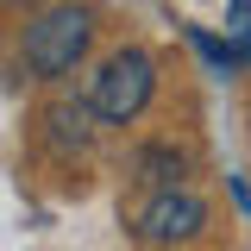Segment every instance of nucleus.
<instances>
[{
    "instance_id": "1",
    "label": "nucleus",
    "mask_w": 251,
    "mask_h": 251,
    "mask_svg": "<svg viewBox=\"0 0 251 251\" xmlns=\"http://www.w3.org/2000/svg\"><path fill=\"white\" fill-rule=\"evenodd\" d=\"M88 38H94V13L82 0H63V6L38 13L25 25V69L38 82H57V75H69V69L82 63Z\"/></svg>"
},
{
    "instance_id": "2",
    "label": "nucleus",
    "mask_w": 251,
    "mask_h": 251,
    "mask_svg": "<svg viewBox=\"0 0 251 251\" xmlns=\"http://www.w3.org/2000/svg\"><path fill=\"white\" fill-rule=\"evenodd\" d=\"M151 88H157V63L145 57V50H113V57L100 63L88 100H94V113H100V120L126 126V120H138V113H145Z\"/></svg>"
},
{
    "instance_id": "3",
    "label": "nucleus",
    "mask_w": 251,
    "mask_h": 251,
    "mask_svg": "<svg viewBox=\"0 0 251 251\" xmlns=\"http://www.w3.org/2000/svg\"><path fill=\"white\" fill-rule=\"evenodd\" d=\"M207 226V207L188 195V188H163V195H151L145 201V214H138V239L145 245H182V239H195Z\"/></svg>"
},
{
    "instance_id": "4",
    "label": "nucleus",
    "mask_w": 251,
    "mask_h": 251,
    "mask_svg": "<svg viewBox=\"0 0 251 251\" xmlns=\"http://www.w3.org/2000/svg\"><path fill=\"white\" fill-rule=\"evenodd\" d=\"M94 100H57L50 107V138H57V151H88L94 138Z\"/></svg>"
},
{
    "instance_id": "5",
    "label": "nucleus",
    "mask_w": 251,
    "mask_h": 251,
    "mask_svg": "<svg viewBox=\"0 0 251 251\" xmlns=\"http://www.w3.org/2000/svg\"><path fill=\"white\" fill-rule=\"evenodd\" d=\"M138 170H145V176H151V182H182V170H188V157L182 151H170V145H151V151L138 157Z\"/></svg>"
}]
</instances>
